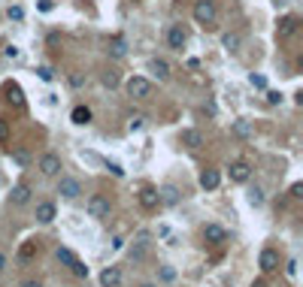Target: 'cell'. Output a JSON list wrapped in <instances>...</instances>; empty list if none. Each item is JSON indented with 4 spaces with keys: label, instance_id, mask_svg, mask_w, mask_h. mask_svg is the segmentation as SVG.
I'll return each instance as SVG.
<instances>
[{
    "label": "cell",
    "instance_id": "20",
    "mask_svg": "<svg viewBox=\"0 0 303 287\" xmlns=\"http://www.w3.org/2000/svg\"><path fill=\"white\" fill-rule=\"evenodd\" d=\"M182 145H188V148H200V145H203V133L194 130V127L182 130Z\"/></svg>",
    "mask_w": 303,
    "mask_h": 287
},
{
    "label": "cell",
    "instance_id": "18",
    "mask_svg": "<svg viewBox=\"0 0 303 287\" xmlns=\"http://www.w3.org/2000/svg\"><path fill=\"white\" fill-rule=\"evenodd\" d=\"M6 103H12L15 109H22V106H25V94H22V88L15 85V82L6 85Z\"/></svg>",
    "mask_w": 303,
    "mask_h": 287
},
{
    "label": "cell",
    "instance_id": "43",
    "mask_svg": "<svg viewBox=\"0 0 303 287\" xmlns=\"http://www.w3.org/2000/svg\"><path fill=\"white\" fill-rule=\"evenodd\" d=\"M3 269H6V254L0 251V272H3Z\"/></svg>",
    "mask_w": 303,
    "mask_h": 287
},
{
    "label": "cell",
    "instance_id": "28",
    "mask_svg": "<svg viewBox=\"0 0 303 287\" xmlns=\"http://www.w3.org/2000/svg\"><path fill=\"white\" fill-rule=\"evenodd\" d=\"M58 260L70 266V263H73V260H76V254H73V251H70V248H58Z\"/></svg>",
    "mask_w": 303,
    "mask_h": 287
},
{
    "label": "cell",
    "instance_id": "34",
    "mask_svg": "<svg viewBox=\"0 0 303 287\" xmlns=\"http://www.w3.org/2000/svg\"><path fill=\"white\" fill-rule=\"evenodd\" d=\"M267 103H273V106L282 103V94H279V91H267Z\"/></svg>",
    "mask_w": 303,
    "mask_h": 287
},
{
    "label": "cell",
    "instance_id": "5",
    "mask_svg": "<svg viewBox=\"0 0 303 287\" xmlns=\"http://www.w3.org/2000/svg\"><path fill=\"white\" fill-rule=\"evenodd\" d=\"M185 43H188L185 27H182V24H170V27H167V46H170L173 51H182Z\"/></svg>",
    "mask_w": 303,
    "mask_h": 287
},
{
    "label": "cell",
    "instance_id": "38",
    "mask_svg": "<svg viewBox=\"0 0 303 287\" xmlns=\"http://www.w3.org/2000/svg\"><path fill=\"white\" fill-rule=\"evenodd\" d=\"M9 139V127H6V121H0V142H6Z\"/></svg>",
    "mask_w": 303,
    "mask_h": 287
},
{
    "label": "cell",
    "instance_id": "25",
    "mask_svg": "<svg viewBox=\"0 0 303 287\" xmlns=\"http://www.w3.org/2000/svg\"><path fill=\"white\" fill-rule=\"evenodd\" d=\"M248 206H255V209H258V206H264V191H261L258 185H255V188H248Z\"/></svg>",
    "mask_w": 303,
    "mask_h": 287
},
{
    "label": "cell",
    "instance_id": "7",
    "mask_svg": "<svg viewBox=\"0 0 303 287\" xmlns=\"http://www.w3.org/2000/svg\"><path fill=\"white\" fill-rule=\"evenodd\" d=\"M258 266H261V272H276L279 269V251L276 248H264L261 257H258Z\"/></svg>",
    "mask_w": 303,
    "mask_h": 287
},
{
    "label": "cell",
    "instance_id": "32",
    "mask_svg": "<svg viewBox=\"0 0 303 287\" xmlns=\"http://www.w3.org/2000/svg\"><path fill=\"white\" fill-rule=\"evenodd\" d=\"M248 85H252V88H267V79H264V76H255V73H252V76H248Z\"/></svg>",
    "mask_w": 303,
    "mask_h": 287
},
{
    "label": "cell",
    "instance_id": "21",
    "mask_svg": "<svg viewBox=\"0 0 303 287\" xmlns=\"http://www.w3.org/2000/svg\"><path fill=\"white\" fill-rule=\"evenodd\" d=\"M158 200H161L164 206H176L179 203V191H176L173 185H164L161 191H158Z\"/></svg>",
    "mask_w": 303,
    "mask_h": 287
},
{
    "label": "cell",
    "instance_id": "9",
    "mask_svg": "<svg viewBox=\"0 0 303 287\" xmlns=\"http://www.w3.org/2000/svg\"><path fill=\"white\" fill-rule=\"evenodd\" d=\"M149 248H152V242H149L146 233H142V236H137V242L131 245V260H134V263H142V260L149 257Z\"/></svg>",
    "mask_w": 303,
    "mask_h": 287
},
{
    "label": "cell",
    "instance_id": "11",
    "mask_svg": "<svg viewBox=\"0 0 303 287\" xmlns=\"http://www.w3.org/2000/svg\"><path fill=\"white\" fill-rule=\"evenodd\" d=\"M297 27H300V19H297V15H285V19L279 22V27H276V33H279L282 40H288L291 33H297Z\"/></svg>",
    "mask_w": 303,
    "mask_h": 287
},
{
    "label": "cell",
    "instance_id": "31",
    "mask_svg": "<svg viewBox=\"0 0 303 287\" xmlns=\"http://www.w3.org/2000/svg\"><path fill=\"white\" fill-rule=\"evenodd\" d=\"M103 85L106 88H115L118 85V73H112V70H110V73H103Z\"/></svg>",
    "mask_w": 303,
    "mask_h": 287
},
{
    "label": "cell",
    "instance_id": "24",
    "mask_svg": "<svg viewBox=\"0 0 303 287\" xmlns=\"http://www.w3.org/2000/svg\"><path fill=\"white\" fill-rule=\"evenodd\" d=\"M152 73H155L158 79H170V64L161 61V58H155V61H152Z\"/></svg>",
    "mask_w": 303,
    "mask_h": 287
},
{
    "label": "cell",
    "instance_id": "1",
    "mask_svg": "<svg viewBox=\"0 0 303 287\" xmlns=\"http://www.w3.org/2000/svg\"><path fill=\"white\" fill-rule=\"evenodd\" d=\"M124 88H128V94H131L134 100H149V97H152V82H149L146 76H131Z\"/></svg>",
    "mask_w": 303,
    "mask_h": 287
},
{
    "label": "cell",
    "instance_id": "2",
    "mask_svg": "<svg viewBox=\"0 0 303 287\" xmlns=\"http://www.w3.org/2000/svg\"><path fill=\"white\" fill-rule=\"evenodd\" d=\"M194 22L197 24L216 22V0H197V3H194Z\"/></svg>",
    "mask_w": 303,
    "mask_h": 287
},
{
    "label": "cell",
    "instance_id": "10",
    "mask_svg": "<svg viewBox=\"0 0 303 287\" xmlns=\"http://www.w3.org/2000/svg\"><path fill=\"white\" fill-rule=\"evenodd\" d=\"M203 239H206L209 245H221V242H227V230L219 227V224H206V227H203Z\"/></svg>",
    "mask_w": 303,
    "mask_h": 287
},
{
    "label": "cell",
    "instance_id": "37",
    "mask_svg": "<svg viewBox=\"0 0 303 287\" xmlns=\"http://www.w3.org/2000/svg\"><path fill=\"white\" fill-rule=\"evenodd\" d=\"M106 167H110V172H112V175H118V178L124 175V169H121L118 164H110V160H106Z\"/></svg>",
    "mask_w": 303,
    "mask_h": 287
},
{
    "label": "cell",
    "instance_id": "26",
    "mask_svg": "<svg viewBox=\"0 0 303 287\" xmlns=\"http://www.w3.org/2000/svg\"><path fill=\"white\" fill-rule=\"evenodd\" d=\"M70 272H73L76 278H88V266H85V263H82V260L76 257L73 263H70Z\"/></svg>",
    "mask_w": 303,
    "mask_h": 287
},
{
    "label": "cell",
    "instance_id": "23",
    "mask_svg": "<svg viewBox=\"0 0 303 287\" xmlns=\"http://www.w3.org/2000/svg\"><path fill=\"white\" fill-rule=\"evenodd\" d=\"M221 46H224L227 51H240L243 37H240V33H224V37H221Z\"/></svg>",
    "mask_w": 303,
    "mask_h": 287
},
{
    "label": "cell",
    "instance_id": "33",
    "mask_svg": "<svg viewBox=\"0 0 303 287\" xmlns=\"http://www.w3.org/2000/svg\"><path fill=\"white\" fill-rule=\"evenodd\" d=\"M40 12H52V9H55V0H40Z\"/></svg>",
    "mask_w": 303,
    "mask_h": 287
},
{
    "label": "cell",
    "instance_id": "4",
    "mask_svg": "<svg viewBox=\"0 0 303 287\" xmlns=\"http://www.w3.org/2000/svg\"><path fill=\"white\" fill-rule=\"evenodd\" d=\"M227 172H230V182H237V185H246L248 178H252V164H248V160H234Z\"/></svg>",
    "mask_w": 303,
    "mask_h": 287
},
{
    "label": "cell",
    "instance_id": "15",
    "mask_svg": "<svg viewBox=\"0 0 303 287\" xmlns=\"http://www.w3.org/2000/svg\"><path fill=\"white\" fill-rule=\"evenodd\" d=\"M139 203H142V209H158L161 206V200H158V188H142L139 191Z\"/></svg>",
    "mask_w": 303,
    "mask_h": 287
},
{
    "label": "cell",
    "instance_id": "12",
    "mask_svg": "<svg viewBox=\"0 0 303 287\" xmlns=\"http://www.w3.org/2000/svg\"><path fill=\"white\" fill-rule=\"evenodd\" d=\"M9 203H12V206H28V203H30V185H25V182L15 185L12 193H9Z\"/></svg>",
    "mask_w": 303,
    "mask_h": 287
},
{
    "label": "cell",
    "instance_id": "41",
    "mask_svg": "<svg viewBox=\"0 0 303 287\" xmlns=\"http://www.w3.org/2000/svg\"><path fill=\"white\" fill-rule=\"evenodd\" d=\"M6 58H19V48H15V46H6Z\"/></svg>",
    "mask_w": 303,
    "mask_h": 287
},
{
    "label": "cell",
    "instance_id": "29",
    "mask_svg": "<svg viewBox=\"0 0 303 287\" xmlns=\"http://www.w3.org/2000/svg\"><path fill=\"white\" fill-rule=\"evenodd\" d=\"M142 124H146V118H142V115H134V118L128 121V130H131V133H137V130L142 127Z\"/></svg>",
    "mask_w": 303,
    "mask_h": 287
},
{
    "label": "cell",
    "instance_id": "27",
    "mask_svg": "<svg viewBox=\"0 0 303 287\" xmlns=\"http://www.w3.org/2000/svg\"><path fill=\"white\" fill-rule=\"evenodd\" d=\"M12 160H15L19 167H28V164H30V154H28L25 148H19V151H12Z\"/></svg>",
    "mask_w": 303,
    "mask_h": 287
},
{
    "label": "cell",
    "instance_id": "42",
    "mask_svg": "<svg viewBox=\"0 0 303 287\" xmlns=\"http://www.w3.org/2000/svg\"><path fill=\"white\" fill-rule=\"evenodd\" d=\"M30 254H33V245H25V248H22V257H25V260H28V257H30Z\"/></svg>",
    "mask_w": 303,
    "mask_h": 287
},
{
    "label": "cell",
    "instance_id": "8",
    "mask_svg": "<svg viewBox=\"0 0 303 287\" xmlns=\"http://www.w3.org/2000/svg\"><path fill=\"white\" fill-rule=\"evenodd\" d=\"M58 193L64 196V200H76V196L82 193V185L76 182V178H70V175H64L61 182H58Z\"/></svg>",
    "mask_w": 303,
    "mask_h": 287
},
{
    "label": "cell",
    "instance_id": "14",
    "mask_svg": "<svg viewBox=\"0 0 303 287\" xmlns=\"http://www.w3.org/2000/svg\"><path fill=\"white\" fill-rule=\"evenodd\" d=\"M106 51H110V58H124V55H128V40H124V37H110Z\"/></svg>",
    "mask_w": 303,
    "mask_h": 287
},
{
    "label": "cell",
    "instance_id": "44",
    "mask_svg": "<svg viewBox=\"0 0 303 287\" xmlns=\"http://www.w3.org/2000/svg\"><path fill=\"white\" fill-rule=\"evenodd\" d=\"M22 287H43V284H40V281H25Z\"/></svg>",
    "mask_w": 303,
    "mask_h": 287
},
{
    "label": "cell",
    "instance_id": "13",
    "mask_svg": "<svg viewBox=\"0 0 303 287\" xmlns=\"http://www.w3.org/2000/svg\"><path fill=\"white\" fill-rule=\"evenodd\" d=\"M121 284V269L118 266H106L100 272V287H118Z\"/></svg>",
    "mask_w": 303,
    "mask_h": 287
},
{
    "label": "cell",
    "instance_id": "22",
    "mask_svg": "<svg viewBox=\"0 0 303 287\" xmlns=\"http://www.w3.org/2000/svg\"><path fill=\"white\" fill-rule=\"evenodd\" d=\"M252 124H248L246 118H240V121H234V136H240V139H252Z\"/></svg>",
    "mask_w": 303,
    "mask_h": 287
},
{
    "label": "cell",
    "instance_id": "46",
    "mask_svg": "<svg viewBox=\"0 0 303 287\" xmlns=\"http://www.w3.org/2000/svg\"><path fill=\"white\" fill-rule=\"evenodd\" d=\"M252 287H267V284H264V281H255V284H252Z\"/></svg>",
    "mask_w": 303,
    "mask_h": 287
},
{
    "label": "cell",
    "instance_id": "19",
    "mask_svg": "<svg viewBox=\"0 0 303 287\" xmlns=\"http://www.w3.org/2000/svg\"><path fill=\"white\" fill-rule=\"evenodd\" d=\"M70 121H73L76 127H85V124H91V109H88V106H76V109L70 112Z\"/></svg>",
    "mask_w": 303,
    "mask_h": 287
},
{
    "label": "cell",
    "instance_id": "35",
    "mask_svg": "<svg viewBox=\"0 0 303 287\" xmlns=\"http://www.w3.org/2000/svg\"><path fill=\"white\" fill-rule=\"evenodd\" d=\"M291 196H294V200H300V196H303V185H300V182L291 185Z\"/></svg>",
    "mask_w": 303,
    "mask_h": 287
},
{
    "label": "cell",
    "instance_id": "3",
    "mask_svg": "<svg viewBox=\"0 0 303 287\" xmlns=\"http://www.w3.org/2000/svg\"><path fill=\"white\" fill-rule=\"evenodd\" d=\"M110 209H112V203L106 200L103 193H94L91 200H88V215H91V218H97V221L110 218Z\"/></svg>",
    "mask_w": 303,
    "mask_h": 287
},
{
    "label": "cell",
    "instance_id": "45",
    "mask_svg": "<svg viewBox=\"0 0 303 287\" xmlns=\"http://www.w3.org/2000/svg\"><path fill=\"white\" fill-rule=\"evenodd\" d=\"M139 287H158V284H152V281H146V284H139Z\"/></svg>",
    "mask_w": 303,
    "mask_h": 287
},
{
    "label": "cell",
    "instance_id": "39",
    "mask_svg": "<svg viewBox=\"0 0 303 287\" xmlns=\"http://www.w3.org/2000/svg\"><path fill=\"white\" fill-rule=\"evenodd\" d=\"M285 272H288V275L294 278V275H297V260H288V266H285Z\"/></svg>",
    "mask_w": 303,
    "mask_h": 287
},
{
    "label": "cell",
    "instance_id": "17",
    "mask_svg": "<svg viewBox=\"0 0 303 287\" xmlns=\"http://www.w3.org/2000/svg\"><path fill=\"white\" fill-rule=\"evenodd\" d=\"M55 218H58L55 203H40V206H37V221H40V224H52Z\"/></svg>",
    "mask_w": 303,
    "mask_h": 287
},
{
    "label": "cell",
    "instance_id": "40",
    "mask_svg": "<svg viewBox=\"0 0 303 287\" xmlns=\"http://www.w3.org/2000/svg\"><path fill=\"white\" fill-rule=\"evenodd\" d=\"M52 76H55V73H52L49 67H43V70H40V79H43V82H52Z\"/></svg>",
    "mask_w": 303,
    "mask_h": 287
},
{
    "label": "cell",
    "instance_id": "36",
    "mask_svg": "<svg viewBox=\"0 0 303 287\" xmlns=\"http://www.w3.org/2000/svg\"><path fill=\"white\" fill-rule=\"evenodd\" d=\"M161 278H164V281H173V278H176V272H173L170 266H164V269H161Z\"/></svg>",
    "mask_w": 303,
    "mask_h": 287
},
{
    "label": "cell",
    "instance_id": "16",
    "mask_svg": "<svg viewBox=\"0 0 303 287\" xmlns=\"http://www.w3.org/2000/svg\"><path fill=\"white\" fill-rule=\"evenodd\" d=\"M219 185H221L219 169H203V172H200V188H203V191H216Z\"/></svg>",
    "mask_w": 303,
    "mask_h": 287
},
{
    "label": "cell",
    "instance_id": "30",
    "mask_svg": "<svg viewBox=\"0 0 303 287\" xmlns=\"http://www.w3.org/2000/svg\"><path fill=\"white\" fill-rule=\"evenodd\" d=\"M6 15H9L12 22H22V19H25V9H22V6H9V9H6Z\"/></svg>",
    "mask_w": 303,
    "mask_h": 287
},
{
    "label": "cell",
    "instance_id": "6",
    "mask_svg": "<svg viewBox=\"0 0 303 287\" xmlns=\"http://www.w3.org/2000/svg\"><path fill=\"white\" fill-rule=\"evenodd\" d=\"M64 167H61V157L55 154V151H46L43 157H40V172L43 175H58Z\"/></svg>",
    "mask_w": 303,
    "mask_h": 287
}]
</instances>
